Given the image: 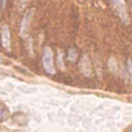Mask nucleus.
Here are the masks:
<instances>
[{
	"instance_id": "nucleus-11",
	"label": "nucleus",
	"mask_w": 132,
	"mask_h": 132,
	"mask_svg": "<svg viewBox=\"0 0 132 132\" xmlns=\"http://www.w3.org/2000/svg\"><path fill=\"white\" fill-rule=\"evenodd\" d=\"M128 132H132V127L129 128V129H128Z\"/></svg>"
},
{
	"instance_id": "nucleus-4",
	"label": "nucleus",
	"mask_w": 132,
	"mask_h": 132,
	"mask_svg": "<svg viewBox=\"0 0 132 132\" xmlns=\"http://www.w3.org/2000/svg\"><path fill=\"white\" fill-rule=\"evenodd\" d=\"M2 44L6 50H11V33L8 26L2 28Z\"/></svg>"
},
{
	"instance_id": "nucleus-6",
	"label": "nucleus",
	"mask_w": 132,
	"mask_h": 132,
	"mask_svg": "<svg viewBox=\"0 0 132 132\" xmlns=\"http://www.w3.org/2000/svg\"><path fill=\"white\" fill-rule=\"evenodd\" d=\"M68 58L69 61H76L77 59V51L74 48H70L69 50V54H68Z\"/></svg>"
},
{
	"instance_id": "nucleus-7",
	"label": "nucleus",
	"mask_w": 132,
	"mask_h": 132,
	"mask_svg": "<svg viewBox=\"0 0 132 132\" xmlns=\"http://www.w3.org/2000/svg\"><path fill=\"white\" fill-rule=\"evenodd\" d=\"M58 61H59V66L62 70H65V66H63V54H62L61 50H58Z\"/></svg>"
},
{
	"instance_id": "nucleus-1",
	"label": "nucleus",
	"mask_w": 132,
	"mask_h": 132,
	"mask_svg": "<svg viewBox=\"0 0 132 132\" xmlns=\"http://www.w3.org/2000/svg\"><path fill=\"white\" fill-rule=\"evenodd\" d=\"M110 6L116 12V15L121 19L122 23L128 25L129 23V14H128V8L125 0H110Z\"/></svg>"
},
{
	"instance_id": "nucleus-10",
	"label": "nucleus",
	"mask_w": 132,
	"mask_h": 132,
	"mask_svg": "<svg viewBox=\"0 0 132 132\" xmlns=\"http://www.w3.org/2000/svg\"><path fill=\"white\" fill-rule=\"evenodd\" d=\"M28 2H29V0H21V6L23 7V6H25V4H26Z\"/></svg>"
},
{
	"instance_id": "nucleus-8",
	"label": "nucleus",
	"mask_w": 132,
	"mask_h": 132,
	"mask_svg": "<svg viewBox=\"0 0 132 132\" xmlns=\"http://www.w3.org/2000/svg\"><path fill=\"white\" fill-rule=\"evenodd\" d=\"M128 72H129V77H131V81H132V61H128Z\"/></svg>"
},
{
	"instance_id": "nucleus-2",
	"label": "nucleus",
	"mask_w": 132,
	"mask_h": 132,
	"mask_svg": "<svg viewBox=\"0 0 132 132\" xmlns=\"http://www.w3.org/2000/svg\"><path fill=\"white\" fill-rule=\"evenodd\" d=\"M43 68L48 74H55L54 66V52L50 47H44L43 50Z\"/></svg>"
},
{
	"instance_id": "nucleus-3",
	"label": "nucleus",
	"mask_w": 132,
	"mask_h": 132,
	"mask_svg": "<svg viewBox=\"0 0 132 132\" xmlns=\"http://www.w3.org/2000/svg\"><path fill=\"white\" fill-rule=\"evenodd\" d=\"M33 14H35V10H29L26 14L22 16L21 28H19V36L21 37H26L28 36V30H29V26H30V19L33 18Z\"/></svg>"
},
{
	"instance_id": "nucleus-9",
	"label": "nucleus",
	"mask_w": 132,
	"mask_h": 132,
	"mask_svg": "<svg viewBox=\"0 0 132 132\" xmlns=\"http://www.w3.org/2000/svg\"><path fill=\"white\" fill-rule=\"evenodd\" d=\"M0 63H8V61L7 59H4V58L0 56Z\"/></svg>"
},
{
	"instance_id": "nucleus-5",
	"label": "nucleus",
	"mask_w": 132,
	"mask_h": 132,
	"mask_svg": "<svg viewBox=\"0 0 132 132\" xmlns=\"http://www.w3.org/2000/svg\"><path fill=\"white\" fill-rule=\"evenodd\" d=\"M80 69L82 74H85V76H89L91 74V62L88 59V56L84 55L81 58V62H80Z\"/></svg>"
}]
</instances>
